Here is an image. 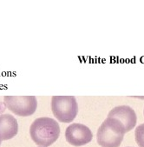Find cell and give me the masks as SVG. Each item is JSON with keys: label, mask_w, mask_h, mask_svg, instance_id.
<instances>
[{"label": "cell", "mask_w": 144, "mask_h": 147, "mask_svg": "<svg viewBox=\"0 0 144 147\" xmlns=\"http://www.w3.org/2000/svg\"><path fill=\"white\" fill-rule=\"evenodd\" d=\"M30 135L33 142L39 147H48L58 139L60 126L51 117H38L31 125Z\"/></svg>", "instance_id": "cell-1"}, {"label": "cell", "mask_w": 144, "mask_h": 147, "mask_svg": "<svg viewBox=\"0 0 144 147\" xmlns=\"http://www.w3.org/2000/svg\"><path fill=\"white\" fill-rule=\"evenodd\" d=\"M125 133V128L120 121L107 117L98 128L96 140L102 147H119Z\"/></svg>", "instance_id": "cell-2"}, {"label": "cell", "mask_w": 144, "mask_h": 147, "mask_svg": "<svg viewBox=\"0 0 144 147\" xmlns=\"http://www.w3.org/2000/svg\"><path fill=\"white\" fill-rule=\"evenodd\" d=\"M51 110L58 121L70 123L77 115L78 105L73 96H53L51 98Z\"/></svg>", "instance_id": "cell-3"}, {"label": "cell", "mask_w": 144, "mask_h": 147, "mask_svg": "<svg viewBox=\"0 0 144 147\" xmlns=\"http://www.w3.org/2000/svg\"><path fill=\"white\" fill-rule=\"evenodd\" d=\"M4 99L6 107L20 117L31 116L38 107L35 96H5Z\"/></svg>", "instance_id": "cell-4"}, {"label": "cell", "mask_w": 144, "mask_h": 147, "mask_svg": "<svg viewBox=\"0 0 144 147\" xmlns=\"http://www.w3.org/2000/svg\"><path fill=\"white\" fill-rule=\"evenodd\" d=\"M93 138L90 129L82 124L75 123L69 125L65 130L67 142L74 146H82L89 144Z\"/></svg>", "instance_id": "cell-5"}, {"label": "cell", "mask_w": 144, "mask_h": 147, "mask_svg": "<svg viewBox=\"0 0 144 147\" xmlns=\"http://www.w3.org/2000/svg\"><path fill=\"white\" fill-rule=\"evenodd\" d=\"M108 117H111V119H115L120 121L123 125L126 132H129L132 129H134L137 122L135 111L128 105H119L114 107L109 112Z\"/></svg>", "instance_id": "cell-6"}, {"label": "cell", "mask_w": 144, "mask_h": 147, "mask_svg": "<svg viewBox=\"0 0 144 147\" xmlns=\"http://www.w3.org/2000/svg\"><path fill=\"white\" fill-rule=\"evenodd\" d=\"M18 132L17 120L11 114L0 115V141L9 140Z\"/></svg>", "instance_id": "cell-7"}, {"label": "cell", "mask_w": 144, "mask_h": 147, "mask_svg": "<svg viewBox=\"0 0 144 147\" xmlns=\"http://www.w3.org/2000/svg\"><path fill=\"white\" fill-rule=\"evenodd\" d=\"M135 138L139 147H144V123L135 128Z\"/></svg>", "instance_id": "cell-8"}, {"label": "cell", "mask_w": 144, "mask_h": 147, "mask_svg": "<svg viewBox=\"0 0 144 147\" xmlns=\"http://www.w3.org/2000/svg\"><path fill=\"white\" fill-rule=\"evenodd\" d=\"M0 144H1V141H0Z\"/></svg>", "instance_id": "cell-9"}, {"label": "cell", "mask_w": 144, "mask_h": 147, "mask_svg": "<svg viewBox=\"0 0 144 147\" xmlns=\"http://www.w3.org/2000/svg\"><path fill=\"white\" fill-rule=\"evenodd\" d=\"M143 114H144V110H143Z\"/></svg>", "instance_id": "cell-10"}]
</instances>
